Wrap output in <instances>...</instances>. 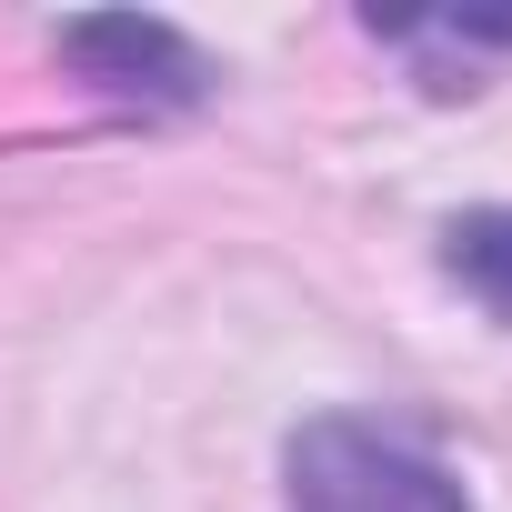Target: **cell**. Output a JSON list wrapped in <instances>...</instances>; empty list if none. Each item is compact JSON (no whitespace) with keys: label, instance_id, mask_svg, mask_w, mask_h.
<instances>
[{"label":"cell","instance_id":"cell-2","mask_svg":"<svg viewBox=\"0 0 512 512\" xmlns=\"http://www.w3.org/2000/svg\"><path fill=\"white\" fill-rule=\"evenodd\" d=\"M61 61L81 71V91L121 101V111H201L211 101V51L151 11H81L61 21Z\"/></svg>","mask_w":512,"mask_h":512},{"label":"cell","instance_id":"cell-3","mask_svg":"<svg viewBox=\"0 0 512 512\" xmlns=\"http://www.w3.org/2000/svg\"><path fill=\"white\" fill-rule=\"evenodd\" d=\"M362 31L412 51L432 91H472V61L512 51V11H362Z\"/></svg>","mask_w":512,"mask_h":512},{"label":"cell","instance_id":"cell-4","mask_svg":"<svg viewBox=\"0 0 512 512\" xmlns=\"http://www.w3.org/2000/svg\"><path fill=\"white\" fill-rule=\"evenodd\" d=\"M442 272H452V282H462L492 322H512V201L442 221Z\"/></svg>","mask_w":512,"mask_h":512},{"label":"cell","instance_id":"cell-1","mask_svg":"<svg viewBox=\"0 0 512 512\" xmlns=\"http://www.w3.org/2000/svg\"><path fill=\"white\" fill-rule=\"evenodd\" d=\"M282 512H472V492L372 412H322L282 442Z\"/></svg>","mask_w":512,"mask_h":512}]
</instances>
